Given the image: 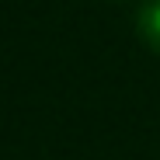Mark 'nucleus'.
Listing matches in <instances>:
<instances>
[{"label":"nucleus","mask_w":160,"mask_h":160,"mask_svg":"<svg viewBox=\"0 0 160 160\" xmlns=\"http://www.w3.org/2000/svg\"><path fill=\"white\" fill-rule=\"evenodd\" d=\"M136 32L150 52H160V0H143L136 11Z\"/></svg>","instance_id":"obj_1"}]
</instances>
